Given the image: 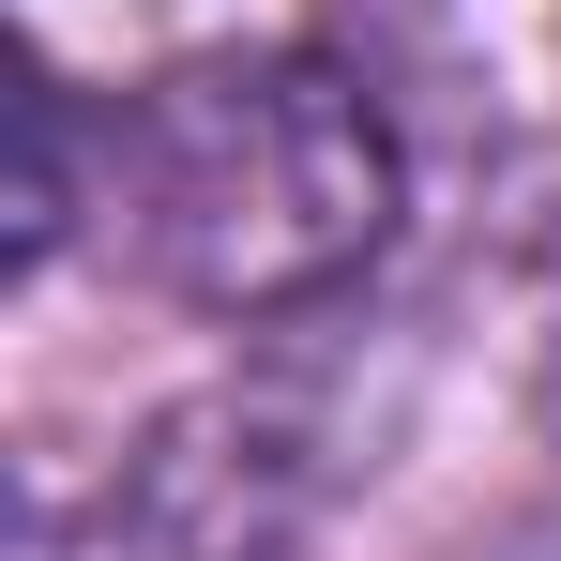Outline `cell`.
Instances as JSON below:
<instances>
[{
	"label": "cell",
	"mask_w": 561,
	"mask_h": 561,
	"mask_svg": "<svg viewBox=\"0 0 561 561\" xmlns=\"http://www.w3.org/2000/svg\"><path fill=\"white\" fill-rule=\"evenodd\" d=\"M485 561H561V516H531V531H516V547H485Z\"/></svg>",
	"instance_id": "cell-3"
},
{
	"label": "cell",
	"mask_w": 561,
	"mask_h": 561,
	"mask_svg": "<svg viewBox=\"0 0 561 561\" xmlns=\"http://www.w3.org/2000/svg\"><path fill=\"white\" fill-rule=\"evenodd\" d=\"M547 410H561V365H547Z\"/></svg>",
	"instance_id": "cell-4"
},
{
	"label": "cell",
	"mask_w": 561,
	"mask_h": 561,
	"mask_svg": "<svg viewBox=\"0 0 561 561\" xmlns=\"http://www.w3.org/2000/svg\"><path fill=\"white\" fill-rule=\"evenodd\" d=\"M61 228H77V106H61V77H31V213H15V259H61Z\"/></svg>",
	"instance_id": "cell-2"
},
{
	"label": "cell",
	"mask_w": 561,
	"mask_h": 561,
	"mask_svg": "<svg viewBox=\"0 0 561 561\" xmlns=\"http://www.w3.org/2000/svg\"><path fill=\"white\" fill-rule=\"evenodd\" d=\"M410 152L334 46H213L106 122V228L197 319L334 304L394 243Z\"/></svg>",
	"instance_id": "cell-1"
}]
</instances>
